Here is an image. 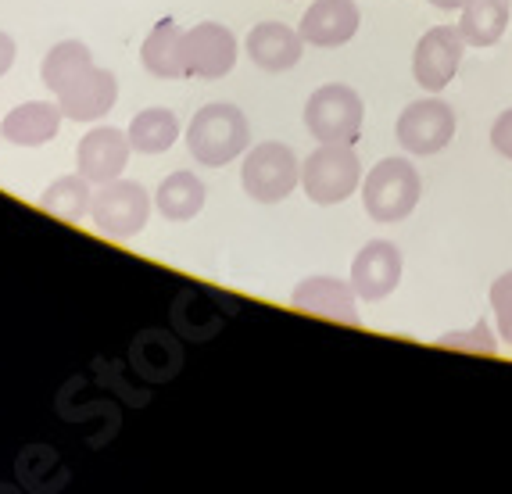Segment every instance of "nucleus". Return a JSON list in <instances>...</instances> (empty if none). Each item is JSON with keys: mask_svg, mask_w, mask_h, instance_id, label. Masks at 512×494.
I'll list each match as a JSON object with an SVG mask.
<instances>
[{"mask_svg": "<svg viewBox=\"0 0 512 494\" xmlns=\"http://www.w3.org/2000/svg\"><path fill=\"white\" fill-rule=\"evenodd\" d=\"M248 144H251L248 119L233 104H205L201 111H194V119L187 126L190 154H194L197 165H208V169L230 165L233 158L244 154Z\"/></svg>", "mask_w": 512, "mask_h": 494, "instance_id": "obj_1", "label": "nucleus"}, {"mask_svg": "<svg viewBox=\"0 0 512 494\" xmlns=\"http://www.w3.org/2000/svg\"><path fill=\"white\" fill-rule=\"evenodd\" d=\"M419 194H423V183H419L416 165H409L405 158H384L369 169L366 187H362V208L373 222H402L419 205Z\"/></svg>", "mask_w": 512, "mask_h": 494, "instance_id": "obj_2", "label": "nucleus"}, {"mask_svg": "<svg viewBox=\"0 0 512 494\" xmlns=\"http://www.w3.org/2000/svg\"><path fill=\"white\" fill-rule=\"evenodd\" d=\"M359 183L362 165L351 144H323L301 165V187L316 205H341L359 190Z\"/></svg>", "mask_w": 512, "mask_h": 494, "instance_id": "obj_3", "label": "nucleus"}, {"mask_svg": "<svg viewBox=\"0 0 512 494\" xmlns=\"http://www.w3.org/2000/svg\"><path fill=\"white\" fill-rule=\"evenodd\" d=\"M362 97L344 83H326L305 104V126L319 144H355L362 133Z\"/></svg>", "mask_w": 512, "mask_h": 494, "instance_id": "obj_4", "label": "nucleus"}, {"mask_svg": "<svg viewBox=\"0 0 512 494\" xmlns=\"http://www.w3.org/2000/svg\"><path fill=\"white\" fill-rule=\"evenodd\" d=\"M240 183H244V194L251 201L280 205L283 197H291L294 187L301 183V165L291 147L269 140V144L251 147V154L244 158V169H240Z\"/></svg>", "mask_w": 512, "mask_h": 494, "instance_id": "obj_5", "label": "nucleus"}, {"mask_svg": "<svg viewBox=\"0 0 512 494\" xmlns=\"http://www.w3.org/2000/svg\"><path fill=\"white\" fill-rule=\"evenodd\" d=\"M147 215H151V197L140 183L133 179H111L104 187L94 190V205H90V219L104 237L129 240L137 237L147 226Z\"/></svg>", "mask_w": 512, "mask_h": 494, "instance_id": "obj_6", "label": "nucleus"}, {"mask_svg": "<svg viewBox=\"0 0 512 494\" xmlns=\"http://www.w3.org/2000/svg\"><path fill=\"white\" fill-rule=\"evenodd\" d=\"M466 47L470 43L462 40L459 26H434L416 43V54H412V76H416V83L423 90H430V94H441L444 86L455 79V72H459Z\"/></svg>", "mask_w": 512, "mask_h": 494, "instance_id": "obj_7", "label": "nucleus"}, {"mask_svg": "<svg viewBox=\"0 0 512 494\" xmlns=\"http://www.w3.org/2000/svg\"><path fill=\"white\" fill-rule=\"evenodd\" d=\"M455 137V111L441 97L412 101L398 119V140L412 154H437Z\"/></svg>", "mask_w": 512, "mask_h": 494, "instance_id": "obj_8", "label": "nucleus"}, {"mask_svg": "<svg viewBox=\"0 0 512 494\" xmlns=\"http://www.w3.org/2000/svg\"><path fill=\"white\" fill-rule=\"evenodd\" d=\"M183 61H187V76L222 79L237 65V36L222 22H201L183 33Z\"/></svg>", "mask_w": 512, "mask_h": 494, "instance_id": "obj_9", "label": "nucleus"}, {"mask_svg": "<svg viewBox=\"0 0 512 494\" xmlns=\"http://www.w3.org/2000/svg\"><path fill=\"white\" fill-rule=\"evenodd\" d=\"M129 133L115 126H97L90 129L83 140H79V151H76V165H79V176H86L94 187H104L111 179H119L129 165Z\"/></svg>", "mask_w": 512, "mask_h": 494, "instance_id": "obj_10", "label": "nucleus"}, {"mask_svg": "<svg viewBox=\"0 0 512 494\" xmlns=\"http://www.w3.org/2000/svg\"><path fill=\"white\" fill-rule=\"evenodd\" d=\"M398 283H402V251L391 240H369L351 262V290L362 301H380Z\"/></svg>", "mask_w": 512, "mask_h": 494, "instance_id": "obj_11", "label": "nucleus"}, {"mask_svg": "<svg viewBox=\"0 0 512 494\" xmlns=\"http://www.w3.org/2000/svg\"><path fill=\"white\" fill-rule=\"evenodd\" d=\"M115 101H119V79L111 76L108 69H97V65L83 69L58 94V104H61V111H65V119H76V122L104 119V115L115 108Z\"/></svg>", "mask_w": 512, "mask_h": 494, "instance_id": "obj_12", "label": "nucleus"}, {"mask_svg": "<svg viewBox=\"0 0 512 494\" xmlns=\"http://www.w3.org/2000/svg\"><path fill=\"white\" fill-rule=\"evenodd\" d=\"M355 298H359V294L351 290V283L333 280V276H312V280H301L291 294V301H294L298 312L333 319V323H344V326H359V308H355Z\"/></svg>", "mask_w": 512, "mask_h": 494, "instance_id": "obj_13", "label": "nucleus"}, {"mask_svg": "<svg viewBox=\"0 0 512 494\" xmlns=\"http://www.w3.org/2000/svg\"><path fill=\"white\" fill-rule=\"evenodd\" d=\"M359 4L355 0H316L312 8L301 15V29L305 43L312 47H341L351 36L359 33Z\"/></svg>", "mask_w": 512, "mask_h": 494, "instance_id": "obj_14", "label": "nucleus"}, {"mask_svg": "<svg viewBox=\"0 0 512 494\" xmlns=\"http://www.w3.org/2000/svg\"><path fill=\"white\" fill-rule=\"evenodd\" d=\"M61 119H65V111L58 101H26L4 115L0 137L15 147H43L58 137Z\"/></svg>", "mask_w": 512, "mask_h": 494, "instance_id": "obj_15", "label": "nucleus"}, {"mask_svg": "<svg viewBox=\"0 0 512 494\" xmlns=\"http://www.w3.org/2000/svg\"><path fill=\"white\" fill-rule=\"evenodd\" d=\"M305 54V36L283 22H258L248 33V58L265 72L294 69Z\"/></svg>", "mask_w": 512, "mask_h": 494, "instance_id": "obj_16", "label": "nucleus"}, {"mask_svg": "<svg viewBox=\"0 0 512 494\" xmlns=\"http://www.w3.org/2000/svg\"><path fill=\"white\" fill-rule=\"evenodd\" d=\"M183 33L176 22H158L151 29V36L144 40L140 47V61H144V69L158 79H180L187 76V61H183Z\"/></svg>", "mask_w": 512, "mask_h": 494, "instance_id": "obj_17", "label": "nucleus"}, {"mask_svg": "<svg viewBox=\"0 0 512 494\" xmlns=\"http://www.w3.org/2000/svg\"><path fill=\"white\" fill-rule=\"evenodd\" d=\"M512 22V0H470L462 8L459 33L470 47H495Z\"/></svg>", "mask_w": 512, "mask_h": 494, "instance_id": "obj_18", "label": "nucleus"}, {"mask_svg": "<svg viewBox=\"0 0 512 494\" xmlns=\"http://www.w3.org/2000/svg\"><path fill=\"white\" fill-rule=\"evenodd\" d=\"M154 205L169 222H190L205 208V183L194 172H172L162 179V187L154 190Z\"/></svg>", "mask_w": 512, "mask_h": 494, "instance_id": "obj_19", "label": "nucleus"}, {"mask_svg": "<svg viewBox=\"0 0 512 494\" xmlns=\"http://www.w3.org/2000/svg\"><path fill=\"white\" fill-rule=\"evenodd\" d=\"M90 205H94V183L79 172L54 179L51 187L40 194V208L61 222H79L83 215H90Z\"/></svg>", "mask_w": 512, "mask_h": 494, "instance_id": "obj_20", "label": "nucleus"}, {"mask_svg": "<svg viewBox=\"0 0 512 494\" xmlns=\"http://www.w3.org/2000/svg\"><path fill=\"white\" fill-rule=\"evenodd\" d=\"M180 137V119L169 108H147L129 122V144L140 154H162Z\"/></svg>", "mask_w": 512, "mask_h": 494, "instance_id": "obj_21", "label": "nucleus"}, {"mask_svg": "<svg viewBox=\"0 0 512 494\" xmlns=\"http://www.w3.org/2000/svg\"><path fill=\"white\" fill-rule=\"evenodd\" d=\"M90 65H94V54H90V47H86V43L61 40L58 47H51V51H47V58H43L40 79H43V86L58 97L61 90H65V86H69L83 69H90Z\"/></svg>", "mask_w": 512, "mask_h": 494, "instance_id": "obj_22", "label": "nucleus"}, {"mask_svg": "<svg viewBox=\"0 0 512 494\" xmlns=\"http://www.w3.org/2000/svg\"><path fill=\"white\" fill-rule=\"evenodd\" d=\"M437 344H441V348H455V351H473V355H495L498 351L495 333H491L487 319H480V323L466 333H444Z\"/></svg>", "mask_w": 512, "mask_h": 494, "instance_id": "obj_23", "label": "nucleus"}, {"mask_svg": "<svg viewBox=\"0 0 512 494\" xmlns=\"http://www.w3.org/2000/svg\"><path fill=\"white\" fill-rule=\"evenodd\" d=\"M491 308H495L498 337L512 348V269L491 283Z\"/></svg>", "mask_w": 512, "mask_h": 494, "instance_id": "obj_24", "label": "nucleus"}, {"mask_svg": "<svg viewBox=\"0 0 512 494\" xmlns=\"http://www.w3.org/2000/svg\"><path fill=\"white\" fill-rule=\"evenodd\" d=\"M491 144H495V151L502 154V158L512 162V108L502 111L495 119V126H491Z\"/></svg>", "mask_w": 512, "mask_h": 494, "instance_id": "obj_25", "label": "nucleus"}, {"mask_svg": "<svg viewBox=\"0 0 512 494\" xmlns=\"http://www.w3.org/2000/svg\"><path fill=\"white\" fill-rule=\"evenodd\" d=\"M15 65V40L8 33H0V76Z\"/></svg>", "mask_w": 512, "mask_h": 494, "instance_id": "obj_26", "label": "nucleus"}, {"mask_svg": "<svg viewBox=\"0 0 512 494\" xmlns=\"http://www.w3.org/2000/svg\"><path fill=\"white\" fill-rule=\"evenodd\" d=\"M430 4H434V8H441V11H462L470 0H430Z\"/></svg>", "mask_w": 512, "mask_h": 494, "instance_id": "obj_27", "label": "nucleus"}]
</instances>
